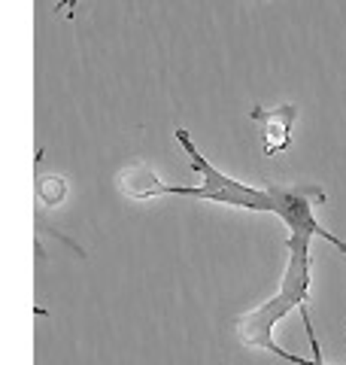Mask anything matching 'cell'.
Returning <instances> with one entry per match:
<instances>
[{
	"instance_id": "6da1fadb",
	"label": "cell",
	"mask_w": 346,
	"mask_h": 365,
	"mask_svg": "<svg viewBox=\"0 0 346 365\" xmlns=\"http://www.w3.org/2000/svg\"><path fill=\"white\" fill-rule=\"evenodd\" d=\"M310 241L313 237L307 235H288V265L283 274V283L276 289L273 299H268L264 304L252 307V311L240 314L234 319V335L240 344H246L252 350H264V353H273L292 365H310L307 356H295V353H285L273 338V329L280 319H285L295 307H304L307 304V295H310V277H313V259H310Z\"/></svg>"
},
{
	"instance_id": "5b68a950",
	"label": "cell",
	"mask_w": 346,
	"mask_h": 365,
	"mask_svg": "<svg viewBox=\"0 0 346 365\" xmlns=\"http://www.w3.org/2000/svg\"><path fill=\"white\" fill-rule=\"evenodd\" d=\"M37 195H40L43 204L55 207V204H61L67 198V182L61 177H40L37 180Z\"/></svg>"
},
{
	"instance_id": "52a82bcc",
	"label": "cell",
	"mask_w": 346,
	"mask_h": 365,
	"mask_svg": "<svg viewBox=\"0 0 346 365\" xmlns=\"http://www.w3.org/2000/svg\"><path fill=\"white\" fill-rule=\"evenodd\" d=\"M64 9H76V0H58V4H55V13H64Z\"/></svg>"
},
{
	"instance_id": "7a4b0ae2",
	"label": "cell",
	"mask_w": 346,
	"mask_h": 365,
	"mask_svg": "<svg viewBox=\"0 0 346 365\" xmlns=\"http://www.w3.org/2000/svg\"><path fill=\"white\" fill-rule=\"evenodd\" d=\"M177 140L186 150L192 168L201 174V186H167L161 189V195H182L194 201H213V204H228V207H243V210H258V213H276V195L273 189H252L246 182H237L234 177L222 174L216 165L194 150L192 134L186 128H177Z\"/></svg>"
},
{
	"instance_id": "8992f818",
	"label": "cell",
	"mask_w": 346,
	"mask_h": 365,
	"mask_svg": "<svg viewBox=\"0 0 346 365\" xmlns=\"http://www.w3.org/2000/svg\"><path fill=\"white\" fill-rule=\"evenodd\" d=\"M301 314H304V326H307V332H310V347H313L310 365H328L325 359H322V347H319V341H316V335H313V329H310V314H307V307H301Z\"/></svg>"
},
{
	"instance_id": "277c9868",
	"label": "cell",
	"mask_w": 346,
	"mask_h": 365,
	"mask_svg": "<svg viewBox=\"0 0 346 365\" xmlns=\"http://www.w3.org/2000/svg\"><path fill=\"white\" fill-rule=\"evenodd\" d=\"M115 186H119V192H125V195H131L137 201H146V198H158L161 189H164V182L158 180V174L149 165H131L115 174Z\"/></svg>"
},
{
	"instance_id": "3957f363",
	"label": "cell",
	"mask_w": 346,
	"mask_h": 365,
	"mask_svg": "<svg viewBox=\"0 0 346 365\" xmlns=\"http://www.w3.org/2000/svg\"><path fill=\"white\" fill-rule=\"evenodd\" d=\"M252 119L261 125V150L264 155H280L288 150L292 143V125L298 119V107L295 104H283L276 110H264V107H252L249 113Z\"/></svg>"
}]
</instances>
